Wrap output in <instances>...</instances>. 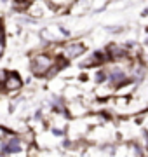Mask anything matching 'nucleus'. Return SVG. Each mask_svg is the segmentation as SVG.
I'll return each mask as SVG.
<instances>
[{
  "instance_id": "nucleus-1",
  "label": "nucleus",
  "mask_w": 148,
  "mask_h": 157,
  "mask_svg": "<svg viewBox=\"0 0 148 157\" xmlns=\"http://www.w3.org/2000/svg\"><path fill=\"white\" fill-rule=\"evenodd\" d=\"M56 65V56L49 51H37L30 56V72L35 77H47Z\"/></svg>"
},
{
  "instance_id": "nucleus-2",
  "label": "nucleus",
  "mask_w": 148,
  "mask_h": 157,
  "mask_svg": "<svg viewBox=\"0 0 148 157\" xmlns=\"http://www.w3.org/2000/svg\"><path fill=\"white\" fill-rule=\"evenodd\" d=\"M56 51H57V54H54V56H61L66 61H73V59H79L80 56H84L87 52V44L82 39L65 40L61 44H57Z\"/></svg>"
},
{
  "instance_id": "nucleus-3",
  "label": "nucleus",
  "mask_w": 148,
  "mask_h": 157,
  "mask_svg": "<svg viewBox=\"0 0 148 157\" xmlns=\"http://www.w3.org/2000/svg\"><path fill=\"white\" fill-rule=\"evenodd\" d=\"M23 152V140L14 133L6 131L0 138V157H9L16 155Z\"/></svg>"
},
{
  "instance_id": "nucleus-4",
  "label": "nucleus",
  "mask_w": 148,
  "mask_h": 157,
  "mask_svg": "<svg viewBox=\"0 0 148 157\" xmlns=\"http://www.w3.org/2000/svg\"><path fill=\"white\" fill-rule=\"evenodd\" d=\"M56 14V9L47 2V0H31L28 11H26V16L33 21H39V19H46V17H51Z\"/></svg>"
},
{
  "instance_id": "nucleus-5",
  "label": "nucleus",
  "mask_w": 148,
  "mask_h": 157,
  "mask_svg": "<svg viewBox=\"0 0 148 157\" xmlns=\"http://www.w3.org/2000/svg\"><path fill=\"white\" fill-rule=\"evenodd\" d=\"M105 63H108L106 52H105V49H98V51H92L91 54L84 56V59L80 61V67L82 68H98V67H101V65H105Z\"/></svg>"
},
{
  "instance_id": "nucleus-6",
  "label": "nucleus",
  "mask_w": 148,
  "mask_h": 157,
  "mask_svg": "<svg viewBox=\"0 0 148 157\" xmlns=\"http://www.w3.org/2000/svg\"><path fill=\"white\" fill-rule=\"evenodd\" d=\"M23 87V78L19 77L17 72H4L2 78V89L7 93H17Z\"/></svg>"
},
{
  "instance_id": "nucleus-7",
  "label": "nucleus",
  "mask_w": 148,
  "mask_h": 157,
  "mask_svg": "<svg viewBox=\"0 0 148 157\" xmlns=\"http://www.w3.org/2000/svg\"><path fill=\"white\" fill-rule=\"evenodd\" d=\"M30 4H31V0H12L11 7H12V11L17 12V14H26Z\"/></svg>"
},
{
  "instance_id": "nucleus-8",
  "label": "nucleus",
  "mask_w": 148,
  "mask_h": 157,
  "mask_svg": "<svg viewBox=\"0 0 148 157\" xmlns=\"http://www.w3.org/2000/svg\"><path fill=\"white\" fill-rule=\"evenodd\" d=\"M54 9H56V14L57 12H63V11H68V7L73 4L75 0H47Z\"/></svg>"
},
{
  "instance_id": "nucleus-9",
  "label": "nucleus",
  "mask_w": 148,
  "mask_h": 157,
  "mask_svg": "<svg viewBox=\"0 0 148 157\" xmlns=\"http://www.w3.org/2000/svg\"><path fill=\"white\" fill-rule=\"evenodd\" d=\"M106 80H108L106 68H99V70H96V73H94V82H96L98 86H101V84H106Z\"/></svg>"
},
{
  "instance_id": "nucleus-10",
  "label": "nucleus",
  "mask_w": 148,
  "mask_h": 157,
  "mask_svg": "<svg viewBox=\"0 0 148 157\" xmlns=\"http://www.w3.org/2000/svg\"><path fill=\"white\" fill-rule=\"evenodd\" d=\"M52 135L54 136H63L65 135V129L63 128H52Z\"/></svg>"
},
{
  "instance_id": "nucleus-11",
  "label": "nucleus",
  "mask_w": 148,
  "mask_h": 157,
  "mask_svg": "<svg viewBox=\"0 0 148 157\" xmlns=\"http://www.w3.org/2000/svg\"><path fill=\"white\" fill-rule=\"evenodd\" d=\"M141 16H143V17H146V16H148V7H146V9H145V11L141 12Z\"/></svg>"
}]
</instances>
